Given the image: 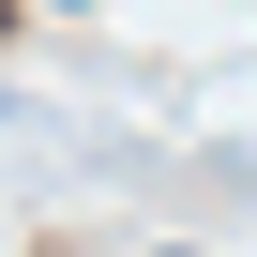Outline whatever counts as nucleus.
Listing matches in <instances>:
<instances>
[]
</instances>
